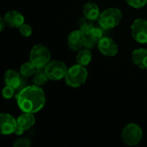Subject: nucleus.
<instances>
[{
	"instance_id": "nucleus-5",
	"label": "nucleus",
	"mask_w": 147,
	"mask_h": 147,
	"mask_svg": "<svg viewBox=\"0 0 147 147\" xmlns=\"http://www.w3.org/2000/svg\"><path fill=\"white\" fill-rule=\"evenodd\" d=\"M143 138V131L136 123H129L124 127L121 132V139L128 146H138Z\"/></svg>"
},
{
	"instance_id": "nucleus-24",
	"label": "nucleus",
	"mask_w": 147,
	"mask_h": 147,
	"mask_svg": "<svg viewBox=\"0 0 147 147\" xmlns=\"http://www.w3.org/2000/svg\"><path fill=\"white\" fill-rule=\"evenodd\" d=\"M15 90L13 87L11 86H9V85H6L3 89V96L5 98V99H10L13 97L14 96V92H15Z\"/></svg>"
},
{
	"instance_id": "nucleus-9",
	"label": "nucleus",
	"mask_w": 147,
	"mask_h": 147,
	"mask_svg": "<svg viewBox=\"0 0 147 147\" xmlns=\"http://www.w3.org/2000/svg\"><path fill=\"white\" fill-rule=\"evenodd\" d=\"M85 34L80 29L71 31L67 37V45L72 51H79L85 47Z\"/></svg>"
},
{
	"instance_id": "nucleus-20",
	"label": "nucleus",
	"mask_w": 147,
	"mask_h": 147,
	"mask_svg": "<svg viewBox=\"0 0 147 147\" xmlns=\"http://www.w3.org/2000/svg\"><path fill=\"white\" fill-rule=\"evenodd\" d=\"M93 21L91 20H89L87 19L86 17L84 18H81L79 20V29L84 34H87L88 33H90L91 31V29L95 27L93 22Z\"/></svg>"
},
{
	"instance_id": "nucleus-8",
	"label": "nucleus",
	"mask_w": 147,
	"mask_h": 147,
	"mask_svg": "<svg viewBox=\"0 0 147 147\" xmlns=\"http://www.w3.org/2000/svg\"><path fill=\"white\" fill-rule=\"evenodd\" d=\"M97 48L102 55L107 57H114L119 51L116 42L109 37H102L97 44Z\"/></svg>"
},
{
	"instance_id": "nucleus-23",
	"label": "nucleus",
	"mask_w": 147,
	"mask_h": 147,
	"mask_svg": "<svg viewBox=\"0 0 147 147\" xmlns=\"http://www.w3.org/2000/svg\"><path fill=\"white\" fill-rule=\"evenodd\" d=\"M31 146V141L28 138H20L15 141L13 146L15 147H29Z\"/></svg>"
},
{
	"instance_id": "nucleus-16",
	"label": "nucleus",
	"mask_w": 147,
	"mask_h": 147,
	"mask_svg": "<svg viewBox=\"0 0 147 147\" xmlns=\"http://www.w3.org/2000/svg\"><path fill=\"white\" fill-rule=\"evenodd\" d=\"M17 121V126L21 127L22 130L26 131L30 129L35 123V117L34 114L32 113H27L23 112L21 115L18 116L16 119Z\"/></svg>"
},
{
	"instance_id": "nucleus-14",
	"label": "nucleus",
	"mask_w": 147,
	"mask_h": 147,
	"mask_svg": "<svg viewBox=\"0 0 147 147\" xmlns=\"http://www.w3.org/2000/svg\"><path fill=\"white\" fill-rule=\"evenodd\" d=\"M83 14L84 17L89 20L96 21L98 20L99 16L101 14L99 6L94 2H87L83 6Z\"/></svg>"
},
{
	"instance_id": "nucleus-19",
	"label": "nucleus",
	"mask_w": 147,
	"mask_h": 147,
	"mask_svg": "<svg viewBox=\"0 0 147 147\" xmlns=\"http://www.w3.org/2000/svg\"><path fill=\"white\" fill-rule=\"evenodd\" d=\"M36 70H37V68L35 67V65L29 60V61L23 63L21 65L20 73L24 78H29V77H33V75L34 74Z\"/></svg>"
},
{
	"instance_id": "nucleus-7",
	"label": "nucleus",
	"mask_w": 147,
	"mask_h": 147,
	"mask_svg": "<svg viewBox=\"0 0 147 147\" xmlns=\"http://www.w3.org/2000/svg\"><path fill=\"white\" fill-rule=\"evenodd\" d=\"M131 34L133 38L139 43H147V21L143 18H138L134 21L131 26Z\"/></svg>"
},
{
	"instance_id": "nucleus-12",
	"label": "nucleus",
	"mask_w": 147,
	"mask_h": 147,
	"mask_svg": "<svg viewBox=\"0 0 147 147\" xmlns=\"http://www.w3.org/2000/svg\"><path fill=\"white\" fill-rule=\"evenodd\" d=\"M103 28H98V27H94L90 33L85 34L86 37V41H85V47L86 48H92L96 45L98 44L99 40L103 37Z\"/></svg>"
},
{
	"instance_id": "nucleus-18",
	"label": "nucleus",
	"mask_w": 147,
	"mask_h": 147,
	"mask_svg": "<svg viewBox=\"0 0 147 147\" xmlns=\"http://www.w3.org/2000/svg\"><path fill=\"white\" fill-rule=\"evenodd\" d=\"M48 79L49 78H48L45 70L43 71V69H37L36 71L34 72V74L33 75L32 81H33L34 84L41 87L47 82Z\"/></svg>"
},
{
	"instance_id": "nucleus-1",
	"label": "nucleus",
	"mask_w": 147,
	"mask_h": 147,
	"mask_svg": "<svg viewBox=\"0 0 147 147\" xmlns=\"http://www.w3.org/2000/svg\"><path fill=\"white\" fill-rule=\"evenodd\" d=\"M16 102L22 112L35 114L45 106L46 94L40 86L29 85L21 90L16 96Z\"/></svg>"
},
{
	"instance_id": "nucleus-17",
	"label": "nucleus",
	"mask_w": 147,
	"mask_h": 147,
	"mask_svg": "<svg viewBox=\"0 0 147 147\" xmlns=\"http://www.w3.org/2000/svg\"><path fill=\"white\" fill-rule=\"evenodd\" d=\"M91 59H92V53L89 48H84V49H81L78 51L77 54L78 64L84 65V66H87L90 63Z\"/></svg>"
},
{
	"instance_id": "nucleus-22",
	"label": "nucleus",
	"mask_w": 147,
	"mask_h": 147,
	"mask_svg": "<svg viewBox=\"0 0 147 147\" xmlns=\"http://www.w3.org/2000/svg\"><path fill=\"white\" fill-rule=\"evenodd\" d=\"M125 1L129 6L134 9H140L147 3V0H125Z\"/></svg>"
},
{
	"instance_id": "nucleus-2",
	"label": "nucleus",
	"mask_w": 147,
	"mask_h": 147,
	"mask_svg": "<svg viewBox=\"0 0 147 147\" xmlns=\"http://www.w3.org/2000/svg\"><path fill=\"white\" fill-rule=\"evenodd\" d=\"M87 78L88 71L86 66L78 64L68 68V71L65 77V81L69 87L78 88L84 84Z\"/></svg>"
},
{
	"instance_id": "nucleus-25",
	"label": "nucleus",
	"mask_w": 147,
	"mask_h": 147,
	"mask_svg": "<svg viewBox=\"0 0 147 147\" xmlns=\"http://www.w3.org/2000/svg\"><path fill=\"white\" fill-rule=\"evenodd\" d=\"M6 25H7V23H6V21L4 20V18L3 17H0V31L1 32L3 31V29H4Z\"/></svg>"
},
{
	"instance_id": "nucleus-21",
	"label": "nucleus",
	"mask_w": 147,
	"mask_h": 147,
	"mask_svg": "<svg viewBox=\"0 0 147 147\" xmlns=\"http://www.w3.org/2000/svg\"><path fill=\"white\" fill-rule=\"evenodd\" d=\"M19 32H20V34L23 37H29L32 34V33H33V29H32V27L29 24L23 23L19 28Z\"/></svg>"
},
{
	"instance_id": "nucleus-3",
	"label": "nucleus",
	"mask_w": 147,
	"mask_h": 147,
	"mask_svg": "<svg viewBox=\"0 0 147 147\" xmlns=\"http://www.w3.org/2000/svg\"><path fill=\"white\" fill-rule=\"evenodd\" d=\"M29 60L37 69H44L51 61V53L49 48L43 44L34 45L31 48Z\"/></svg>"
},
{
	"instance_id": "nucleus-15",
	"label": "nucleus",
	"mask_w": 147,
	"mask_h": 147,
	"mask_svg": "<svg viewBox=\"0 0 147 147\" xmlns=\"http://www.w3.org/2000/svg\"><path fill=\"white\" fill-rule=\"evenodd\" d=\"M22 83L21 73L17 72L15 70L9 69L4 73V84L5 85H9L13 87L14 89H17L20 87Z\"/></svg>"
},
{
	"instance_id": "nucleus-10",
	"label": "nucleus",
	"mask_w": 147,
	"mask_h": 147,
	"mask_svg": "<svg viewBox=\"0 0 147 147\" xmlns=\"http://www.w3.org/2000/svg\"><path fill=\"white\" fill-rule=\"evenodd\" d=\"M17 121L10 114L2 113L0 115V128L3 135H9L15 133Z\"/></svg>"
},
{
	"instance_id": "nucleus-4",
	"label": "nucleus",
	"mask_w": 147,
	"mask_h": 147,
	"mask_svg": "<svg viewBox=\"0 0 147 147\" xmlns=\"http://www.w3.org/2000/svg\"><path fill=\"white\" fill-rule=\"evenodd\" d=\"M122 18V12L115 7H110L101 12L98 23L103 29H111L119 25Z\"/></svg>"
},
{
	"instance_id": "nucleus-26",
	"label": "nucleus",
	"mask_w": 147,
	"mask_h": 147,
	"mask_svg": "<svg viewBox=\"0 0 147 147\" xmlns=\"http://www.w3.org/2000/svg\"><path fill=\"white\" fill-rule=\"evenodd\" d=\"M23 132H24V130H22L21 127H19L18 126L16 127V131H15V133L14 134H16V135H22V134H23Z\"/></svg>"
},
{
	"instance_id": "nucleus-6",
	"label": "nucleus",
	"mask_w": 147,
	"mask_h": 147,
	"mask_svg": "<svg viewBox=\"0 0 147 147\" xmlns=\"http://www.w3.org/2000/svg\"><path fill=\"white\" fill-rule=\"evenodd\" d=\"M49 80L59 81L62 78H65L68 67L66 64L60 60H53L50 61L47 66L44 68Z\"/></svg>"
},
{
	"instance_id": "nucleus-11",
	"label": "nucleus",
	"mask_w": 147,
	"mask_h": 147,
	"mask_svg": "<svg viewBox=\"0 0 147 147\" xmlns=\"http://www.w3.org/2000/svg\"><path fill=\"white\" fill-rule=\"evenodd\" d=\"M3 18L6 21L7 25L10 28H19L23 23H25V18L23 15L16 9L9 10L7 13H5Z\"/></svg>"
},
{
	"instance_id": "nucleus-13",
	"label": "nucleus",
	"mask_w": 147,
	"mask_h": 147,
	"mask_svg": "<svg viewBox=\"0 0 147 147\" xmlns=\"http://www.w3.org/2000/svg\"><path fill=\"white\" fill-rule=\"evenodd\" d=\"M132 61L141 69H147V49L137 48L132 53Z\"/></svg>"
}]
</instances>
